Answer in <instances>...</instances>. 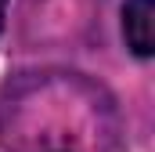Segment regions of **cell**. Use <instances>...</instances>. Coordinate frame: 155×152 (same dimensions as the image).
<instances>
[{
    "label": "cell",
    "mask_w": 155,
    "mask_h": 152,
    "mask_svg": "<svg viewBox=\"0 0 155 152\" xmlns=\"http://www.w3.org/2000/svg\"><path fill=\"white\" fill-rule=\"evenodd\" d=\"M155 0H126L123 7V33H126V43L134 47V54L148 58L155 51Z\"/></svg>",
    "instance_id": "obj_1"
},
{
    "label": "cell",
    "mask_w": 155,
    "mask_h": 152,
    "mask_svg": "<svg viewBox=\"0 0 155 152\" xmlns=\"http://www.w3.org/2000/svg\"><path fill=\"white\" fill-rule=\"evenodd\" d=\"M4 4H7V0H0V29H4Z\"/></svg>",
    "instance_id": "obj_2"
}]
</instances>
